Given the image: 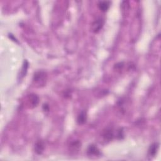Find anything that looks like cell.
Returning <instances> with one entry per match:
<instances>
[{
  "mask_svg": "<svg viewBox=\"0 0 161 161\" xmlns=\"http://www.w3.org/2000/svg\"><path fill=\"white\" fill-rule=\"evenodd\" d=\"M123 67H124V63L123 62H119V63H117V64L114 65V69L117 71H120L121 70H122Z\"/></svg>",
  "mask_w": 161,
  "mask_h": 161,
  "instance_id": "11",
  "label": "cell"
},
{
  "mask_svg": "<svg viewBox=\"0 0 161 161\" xmlns=\"http://www.w3.org/2000/svg\"><path fill=\"white\" fill-rule=\"evenodd\" d=\"M80 145H81V143H80L79 141L75 140L71 143L70 147L71 150H72L73 151H77L80 147Z\"/></svg>",
  "mask_w": 161,
  "mask_h": 161,
  "instance_id": "10",
  "label": "cell"
},
{
  "mask_svg": "<svg viewBox=\"0 0 161 161\" xmlns=\"http://www.w3.org/2000/svg\"><path fill=\"white\" fill-rule=\"evenodd\" d=\"M105 24L104 18L100 17V18L95 20L91 24V30L94 33H98L103 28Z\"/></svg>",
  "mask_w": 161,
  "mask_h": 161,
  "instance_id": "3",
  "label": "cell"
},
{
  "mask_svg": "<svg viewBox=\"0 0 161 161\" xmlns=\"http://www.w3.org/2000/svg\"><path fill=\"white\" fill-rule=\"evenodd\" d=\"M44 110H45V111H49V106H47V105H44Z\"/></svg>",
  "mask_w": 161,
  "mask_h": 161,
  "instance_id": "12",
  "label": "cell"
},
{
  "mask_svg": "<svg viewBox=\"0 0 161 161\" xmlns=\"http://www.w3.org/2000/svg\"><path fill=\"white\" fill-rule=\"evenodd\" d=\"M86 120H87V114L85 112H82L78 117L77 122L79 125H83L86 123Z\"/></svg>",
  "mask_w": 161,
  "mask_h": 161,
  "instance_id": "9",
  "label": "cell"
},
{
  "mask_svg": "<svg viewBox=\"0 0 161 161\" xmlns=\"http://www.w3.org/2000/svg\"><path fill=\"white\" fill-rule=\"evenodd\" d=\"M47 73L44 71H38L35 73L33 76V80L35 84L39 87L45 86L46 81H47Z\"/></svg>",
  "mask_w": 161,
  "mask_h": 161,
  "instance_id": "2",
  "label": "cell"
},
{
  "mask_svg": "<svg viewBox=\"0 0 161 161\" xmlns=\"http://www.w3.org/2000/svg\"><path fill=\"white\" fill-rule=\"evenodd\" d=\"M87 153L89 156H97L100 155V150L96 147V145H91L89 146Z\"/></svg>",
  "mask_w": 161,
  "mask_h": 161,
  "instance_id": "5",
  "label": "cell"
},
{
  "mask_svg": "<svg viewBox=\"0 0 161 161\" xmlns=\"http://www.w3.org/2000/svg\"><path fill=\"white\" fill-rule=\"evenodd\" d=\"M39 101V97L37 95L33 93L28 95L25 98V106L28 109H33L38 106Z\"/></svg>",
  "mask_w": 161,
  "mask_h": 161,
  "instance_id": "1",
  "label": "cell"
},
{
  "mask_svg": "<svg viewBox=\"0 0 161 161\" xmlns=\"http://www.w3.org/2000/svg\"><path fill=\"white\" fill-rule=\"evenodd\" d=\"M159 143H154L152 144L148 149V156L150 157H154L158 151Z\"/></svg>",
  "mask_w": 161,
  "mask_h": 161,
  "instance_id": "7",
  "label": "cell"
},
{
  "mask_svg": "<svg viewBox=\"0 0 161 161\" xmlns=\"http://www.w3.org/2000/svg\"><path fill=\"white\" fill-rule=\"evenodd\" d=\"M103 137L104 138V139L107 141H110L113 140L114 137L113 130L112 128L106 129V130L103 131Z\"/></svg>",
  "mask_w": 161,
  "mask_h": 161,
  "instance_id": "4",
  "label": "cell"
},
{
  "mask_svg": "<svg viewBox=\"0 0 161 161\" xmlns=\"http://www.w3.org/2000/svg\"><path fill=\"white\" fill-rule=\"evenodd\" d=\"M45 149V144L44 142L39 140L38 141L35 145V151L38 154H41Z\"/></svg>",
  "mask_w": 161,
  "mask_h": 161,
  "instance_id": "8",
  "label": "cell"
},
{
  "mask_svg": "<svg viewBox=\"0 0 161 161\" xmlns=\"http://www.w3.org/2000/svg\"><path fill=\"white\" fill-rule=\"evenodd\" d=\"M111 5L110 1H99L97 6H98L99 9L103 11V12H106L110 8V7Z\"/></svg>",
  "mask_w": 161,
  "mask_h": 161,
  "instance_id": "6",
  "label": "cell"
}]
</instances>
